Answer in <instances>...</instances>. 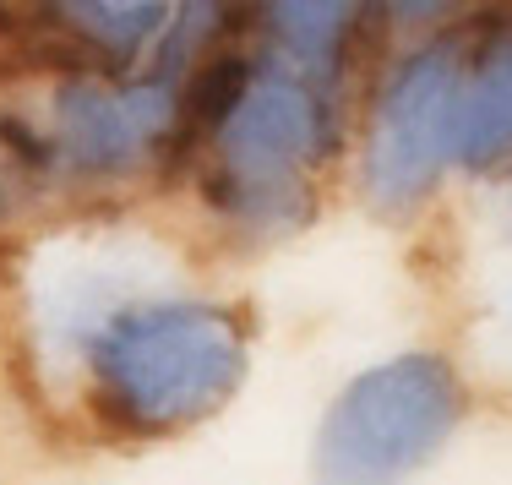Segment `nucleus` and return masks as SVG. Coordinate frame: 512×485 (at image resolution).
I'll return each instance as SVG.
<instances>
[{
	"mask_svg": "<svg viewBox=\"0 0 512 485\" xmlns=\"http://www.w3.org/2000/svg\"><path fill=\"white\" fill-rule=\"evenodd\" d=\"M463 60L458 44H425L387 77L365 148V191L382 213H409L431 197L442 164L453 159Z\"/></svg>",
	"mask_w": 512,
	"mask_h": 485,
	"instance_id": "4",
	"label": "nucleus"
},
{
	"mask_svg": "<svg viewBox=\"0 0 512 485\" xmlns=\"http://www.w3.org/2000/svg\"><path fill=\"white\" fill-rule=\"evenodd\" d=\"M169 99L164 82L142 88H66L60 93V153L82 169H120L158 137H169Z\"/></svg>",
	"mask_w": 512,
	"mask_h": 485,
	"instance_id": "5",
	"label": "nucleus"
},
{
	"mask_svg": "<svg viewBox=\"0 0 512 485\" xmlns=\"http://www.w3.org/2000/svg\"><path fill=\"white\" fill-rule=\"evenodd\" d=\"M453 153L469 169L512 164V28L496 33L458 82Z\"/></svg>",
	"mask_w": 512,
	"mask_h": 485,
	"instance_id": "6",
	"label": "nucleus"
},
{
	"mask_svg": "<svg viewBox=\"0 0 512 485\" xmlns=\"http://www.w3.org/2000/svg\"><path fill=\"white\" fill-rule=\"evenodd\" d=\"M355 6H267V28L284 39V50L306 60V71H333L355 33Z\"/></svg>",
	"mask_w": 512,
	"mask_h": 485,
	"instance_id": "7",
	"label": "nucleus"
},
{
	"mask_svg": "<svg viewBox=\"0 0 512 485\" xmlns=\"http://www.w3.org/2000/svg\"><path fill=\"white\" fill-rule=\"evenodd\" d=\"M333 142L322 93L300 77H251L240 104L218 126V175L207 197L256 229H284L306 218V169Z\"/></svg>",
	"mask_w": 512,
	"mask_h": 485,
	"instance_id": "3",
	"label": "nucleus"
},
{
	"mask_svg": "<svg viewBox=\"0 0 512 485\" xmlns=\"http://www.w3.org/2000/svg\"><path fill=\"white\" fill-rule=\"evenodd\" d=\"M93 404L120 431H180L213 415L246 371V338L213 306H131L93 338Z\"/></svg>",
	"mask_w": 512,
	"mask_h": 485,
	"instance_id": "1",
	"label": "nucleus"
},
{
	"mask_svg": "<svg viewBox=\"0 0 512 485\" xmlns=\"http://www.w3.org/2000/svg\"><path fill=\"white\" fill-rule=\"evenodd\" d=\"M463 420V382L442 355L360 371L316 431V485H404Z\"/></svg>",
	"mask_w": 512,
	"mask_h": 485,
	"instance_id": "2",
	"label": "nucleus"
}]
</instances>
